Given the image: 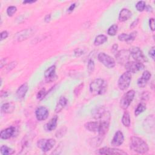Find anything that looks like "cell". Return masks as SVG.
Masks as SVG:
<instances>
[{
	"mask_svg": "<svg viewBox=\"0 0 155 155\" xmlns=\"http://www.w3.org/2000/svg\"><path fill=\"white\" fill-rule=\"evenodd\" d=\"M6 61H7V59H5V58L1 59V62H0V67H1V69L4 67V66H5L6 62Z\"/></svg>",
	"mask_w": 155,
	"mask_h": 155,
	"instance_id": "cell-47",
	"label": "cell"
},
{
	"mask_svg": "<svg viewBox=\"0 0 155 155\" xmlns=\"http://www.w3.org/2000/svg\"><path fill=\"white\" fill-rule=\"evenodd\" d=\"M15 132V128L14 127H10L4 130H3L0 133V137L2 139H9L11 138Z\"/></svg>",
	"mask_w": 155,
	"mask_h": 155,
	"instance_id": "cell-17",
	"label": "cell"
},
{
	"mask_svg": "<svg viewBox=\"0 0 155 155\" xmlns=\"http://www.w3.org/2000/svg\"><path fill=\"white\" fill-rule=\"evenodd\" d=\"M132 81V73L125 72L120 77L118 81V85L120 90H126Z\"/></svg>",
	"mask_w": 155,
	"mask_h": 155,
	"instance_id": "cell-6",
	"label": "cell"
},
{
	"mask_svg": "<svg viewBox=\"0 0 155 155\" xmlns=\"http://www.w3.org/2000/svg\"><path fill=\"white\" fill-rule=\"evenodd\" d=\"M143 128L145 132L148 133H151L154 130V116L151 114L144 121Z\"/></svg>",
	"mask_w": 155,
	"mask_h": 155,
	"instance_id": "cell-10",
	"label": "cell"
},
{
	"mask_svg": "<svg viewBox=\"0 0 155 155\" xmlns=\"http://www.w3.org/2000/svg\"><path fill=\"white\" fill-rule=\"evenodd\" d=\"M87 70L89 73H92L95 70V62L93 60L89 59L87 64Z\"/></svg>",
	"mask_w": 155,
	"mask_h": 155,
	"instance_id": "cell-32",
	"label": "cell"
},
{
	"mask_svg": "<svg viewBox=\"0 0 155 155\" xmlns=\"http://www.w3.org/2000/svg\"><path fill=\"white\" fill-rule=\"evenodd\" d=\"M49 115V112L47 107L40 106L35 110V116L38 121H42L47 119Z\"/></svg>",
	"mask_w": 155,
	"mask_h": 155,
	"instance_id": "cell-11",
	"label": "cell"
},
{
	"mask_svg": "<svg viewBox=\"0 0 155 155\" xmlns=\"http://www.w3.org/2000/svg\"><path fill=\"white\" fill-rule=\"evenodd\" d=\"M107 88L106 82L101 78L95 79L90 84V91L93 95L104 94L106 92Z\"/></svg>",
	"mask_w": 155,
	"mask_h": 155,
	"instance_id": "cell-2",
	"label": "cell"
},
{
	"mask_svg": "<svg viewBox=\"0 0 155 155\" xmlns=\"http://www.w3.org/2000/svg\"><path fill=\"white\" fill-rule=\"evenodd\" d=\"M17 64V62L16 61H13V62H10V63L9 64V65L7 66V67H6L7 70L8 72H9V71L13 70V69H14L16 67Z\"/></svg>",
	"mask_w": 155,
	"mask_h": 155,
	"instance_id": "cell-39",
	"label": "cell"
},
{
	"mask_svg": "<svg viewBox=\"0 0 155 155\" xmlns=\"http://www.w3.org/2000/svg\"><path fill=\"white\" fill-rule=\"evenodd\" d=\"M118 30V25L113 24L112 26L109 28V29L107 30V34L110 36H114L116 33H117Z\"/></svg>",
	"mask_w": 155,
	"mask_h": 155,
	"instance_id": "cell-30",
	"label": "cell"
},
{
	"mask_svg": "<svg viewBox=\"0 0 155 155\" xmlns=\"http://www.w3.org/2000/svg\"><path fill=\"white\" fill-rule=\"evenodd\" d=\"M106 112V109L104 107L98 106L92 110V115L93 118L96 120H100Z\"/></svg>",
	"mask_w": 155,
	"mask_h": 155,
	"instance_id": "cell-18",
	"label": "cell"
},
{
	"mask_svg": "<svg viewBox=\"0 0 155 155\" xmlns=\"http://www.w3.org/2000/svg\"><path fill=\"white\" fill-rule=\"evenodd\" d=\"M34 29H28L24 30L17 35V40L18 41H21L23 40H26V39L30 36H31L34 32Z\"/></svg>",
	"mask_w": 155,
	"mask_h": 155,
	"instance_id": "cell-16",
	"label": "cell"
},
{
	"mask_svg": "<svg viewBox=\"0 0 155 155\" xmlns=\"http://www.w3.org/2000/svg\"><path fill=\"white\" fill-rule=\"evenodd\" d=\"M141 99L144 101H147L149 99V93L148 92H144V93L142 94Z\"/></svg>",
	"mask_w": 155,
	"mask_h": 155,
	"instance_id": "cell-42",
	"label": "cell"
},
{
	"mask_svg": "<svg viewBox=\"0 0 155 155\" xmlns=\"http://www.w3.org/2000/svg\"><path fill=\"white\" fill-rule=\"evenodd\" d=\"M84 127L89 132L94 133L98 132L99 128V122H88L85 124Z\"/></svg>",
	"mask_w": 155,
	"mask_h": 155,
	"instance_id": "cell-22",
	"label": "cell"
},
{
	"mask_svg": "<svg viewBox=\"0 0 155 155\" xmlns=\"http://www.w3.org/2000/svg\"><path fill=\"white\" fill-rule=\"evenodd\" d=\"M36 1H33V0H32V1H24L22 2L23 4H32V3H35Z\"/></svg>",
	"mask_w": 155,
	"mask_h": 155,
	"instance_id": "cell-52",
	"label": "cell"
},
{
	"mask_svg": "<svg viewBox=\"0 0 155 155\" xmlns=\"http://www.w3.org/2000/svg\"><path fill=\"white\" fill-rule=\"evenodd\" d=\"M144 67L145 66L143 63L138 62L136 61H128L125 65V68L127 71L131 73H136L140 70H143Z\"/></svg>",
	"mask_w": 155,
	"mask_h": 155,
	"instance_id": "cell-9",
	"label": "cell"
},
{
	"mask_svg": "<svg viewBox=\"0 0 155 155\" xmlns=\"http://www.w3.org/2000/svg\"><path fill=\"white\" fill-rule=\"evenodd\" d=\"M8 96V93L7 92H3V91H1V98H3V97H7Z\"/></svg>",
	"mask_w": 155,
	"mask_h": 155,
	"instance_id": "cell-51",
	"label": "cell"
},
{
	"mask_svg": "<svg viewBox=\"0 0 155 155\" xmlns=\"http://www.w3.org/2000/svg\"><path fill=\"white\" fill-rule=\"evenodd\" d=\"M36 145L43 152H47L56 145V141L54 139H41L37 141Z\"/></svg>",
	"mask_w": 155,
	"mask_h": 155,
	"instance_id": "cell-3",
	"label": "cell"
},
{
	"mask_svg": "<svg viewBox=\"0 0 155 155\" xmlns=\"http://www.w3.org/2000/svg\"><path fill=\"white\" fill-rule=\"evenodd\" d=\"M75 7H76V4H75V3H73V4H71L70 6L69 7V8L68 9L67 12H72V11L75 9Z\"/></svg>",
	"mask_w": 155,
	"mask_h": 155,
	"instance_id": "cell-48",
	"label": "cell"
},
{
	"mask_svg": "<svg viewBox=\"0 0 155 155\" xmlns=\"http://www.w3.org/2000/svg\"><path fill=\"white\" fill-rule=\"evenodd\" d=\"M58 117L55 115L54 117L51 118L50 121H49L45 125L46 130L48 132H51L54 130L57 127V123H58Z\"/></svg>",
	"mask_w": 155,
	"mask_h": 155,
	"instance_id": "cell-20",
	"label": "cell"
},
{
	"mask_svg": "<svg viewBox=\"0 0 155 155\" xmlns=\"http://www.w3.org/2000/svg\"><path fill=\"white\" fill-rule=\"evenodd\" d=\"M29 90V85L28 83H24L22 84L17 90V97L18 99H23L25 95H26Z\"/></svg>",
	"mask_w": 155,
	"mask_h": 155,
	"instance_id": "cell-19",
	"label": "cell"
},
{
	"mask_svg": "<svg viewBox=\"0 0 155 155\" xmlns=\"http://www.w3.org/2000/svg\"><path fill=\"white\" fill-rule=\"evenodd\" d=\"M149 25L151 30L153 32L154 31V18H150L149 20Z\"/></svg>",
	"mask_w": 155,
	"mask_h": 155,
	"instance_id": "cell-41",
	"label": "cell"
},
{
	"mask_svg": "<svg viewBox=\"0 0 155 155\" xmlns=\"http://www.w3.org/2000/svg\"><path fill=\"white\" fill-rule=\"evenodd\" d=\"M124 141V136L122 132L120 130L116 132L113 136V138L112 141V145L114 147H119L121 146Z\"/></svg>",
	"mask_w": 155,
	"mask_h": 155,
	"instance_id": "cell-13",
	"label": "cell"
},
{
	"mask_svg": "<svg viewBox=\"0 0 155 155\" xmlns=\"http://www.w3.org/2000/svg\"><path fill=\"white\" fill-rule=\"evenodd\" d=\"M130 149L138 153L144 154L148 151L149 147L146 142L138 136H133L130 139Z\"/></svg>",
	"mask_w": 155,
	"mask_h": 155,
	"instance_id": "cell-1",
	"label": "cell"
},
{
	"mask_svg": "<svg viewBox=\"0 0 155 155\" xmlns=\"http://www.w3.org/2000/svg\"><path fill=\"white\" fill-rule=\"evenodd\" d=\"M132 16V13L127 9H122L119 15V20L121 22H124L130 19Z\"/></svg>",
	"mask_w": 155,
	"mask_h": 155,
	"instance_id": "cell-21",
	"label": "cell"
},
{
	"mask_svg": "<svg viewBox=\"0 0 155 155\" xmlns=\"http://www.w3.org/2000/svg\"><path fill=\"white\" fill-rule=\"evenodd\" d=\"M147 81L144 79V78L143 77H141L140 78H139L138 80V82H137V84L140 87V88H144L146 87V85L147 84Z\"/></svg>",
	"mask_w": 155,
	"mask_h": 155,
	"instance_id": "cell-35",
	"label": "cell"
},
{
	"mask_svg": "<svg viewBox=\"0 0 155 155\" xmlns=\"http://www.w3.org/2000/svg\"><path fill=\"white\" fill-rule=\"evenodd\" d=\"M9 35V33L7 31H3L1 33V41H3L4 40H5L6 38H7Z\"/></svg>",
	"mask_w": 155,
	"mask_h": 155,
	"instance_id": "cell-44",
	"label": "cell"
},
{
	"mask_svg": "<svg viewBox=\"0 0 155 155\" xmlns=\"http://www.w3.org/2000/svg\"><path fill=\"white\" fill-rule=\"evenodd\" d=\"M146 105L144 103H140V104L137 106L136 109H135V115L136 116H139L141 113H143L146 110Z\"/></svg>",
	"mask_w": 155,
	"mask_h": 155,
	"instance_id": "cell-29",
	"label": "cell"
},
{
	"mask_svg": "<svg viewBox=\"0 0 155 155\" xmlns=\"http://www.w3.org/2000/svg\"><path fill=\"white\" fill-rule=\"evenodd\" d=\"M107 41V37L104 35H99L97 36L94 41V44L96 46H98L105 43Z\"/></svg>",
	"mask_w": 155,
	"mask_h": 155,
	"instance_id": "cell-25",
	"label": "cell"
},
{
	"mask_svg": "<svg viewBox=\"0 0 155 155\" xmlns=\"http://www.w3.org/2000/svg\"><path fill=\"white\" fill-rule=\"evenodd\" d=\"M44 77L47 82H50L54 80L56 77V66H51L49 67L44 72Z\"/></svg>",
	"mask_w": 155,
	"mask_h": 155,
	"instance_id": "cell-15",
	"label": "cell"
},
{
	"mask_svg": "<svg viewBox=\"0 0 155 155\" xmlns=\"http://www.w3.org/2000/svg\"><path fill=\"white\" fill-rule=\"evenodd\" d=\"M149 56L154 60V47H152L148 52Z\"/></svg>",
	"mask_w": 155,
	"mask_h": 155,
	"instance_id": "cell-43",
	"label": "cell"
},
{
	"mask_svg": "<svg viewBox=\"0 0 155 155\" xmlns=\"http://www.w3.org/2000/svg\"><path fill=\"white\" fill-rule=\"evenodd\" d=\"M139 18H137L136 20H135L134 21H133L132 22V23L131 24V25H130V28H131V29H133V28H135L136 26V25H138V22H139Z\"/></svg>",
	"mask_w": 155,
	"mask_h": 155,
	"instance_id": "cell-45",
	"label": "cell"
},
{
	"mask_svg": "<svg viewBox=\"0 0 155 155\" xmlns=\"http://www.w3.org/2000/svg\"><path fill=\"white\" fill-rule=\"evenodd\" d=\"M84 83H81L79 85H78L74 90V94L76 96H79V95L81 94L82 90L83 89L84 87Z\"/></svg>",
	"mask_w": 155,
	"mask_h": 155,
	"instance_id": "cell-33",
	"label": "cell"
},
{
	"mask_svg": "<svg viewBox=\"0 0 155 155\" xmlns=\"http://www.w3.org/2000/svg\"><path fill=\"white\" fill-rule=\"evenodd\" d=\"M51 20V15L50 14H48L47 15L45 18H44V21L46 22H49Z\"/></svg>",
	"mask_w": 155,
	"mask_h": 155,
	"instance_id": "cell-50",
	"label": "cell"
},
{
	"mask_svg": "<svg viewBox=\"0 0 155 155\" xmlns=\"http://www.w3.org/2000/svg\"><path fill=\"white\" fill-rule=\"evenodd\" d=\"M130 57V54L129 50L122 49L117 51L115 55V58L118 63L121 65H125V64L128 62Z\"/></svg>",
	"mask_w": 155,
	"mask_h": 155,
	"instance_id": "cell-8",
	"label": "cell"
},
{
	"mask_svg": "<svg viewBox=\"0 0 155 155\" xmlns=\"http://www.w3.org/2000/svg\"><path fill=\"white\" fill-rule=\"evenodd\" d=\"M151 73L149 71H148V70H146V71H144L143 72V75H142L141 77L144 78V79H146L147 81H148L150 80V78H151Z\"/></svg>",
	"mask_w": 155,
	"mask_h": 155,
	"instance_id": "cell-38",
	"label": "cell"
},
{
	"mask_svg": "<svg viewBox=\"0 0 155 155\" xmlns=\"http://www.w3.org/2000/svg\"><path fill=\"white\" fill-rule=\"evenodd\" d=\"M103 139H104V137L98 135V137L91 139V140L90 141V144L92 146H94V147L99 146L102 143Z\"/></svg>",
	"mask_w": 155,
	"mask_h": 155,
	"instance_id": "cell-27",
	"label": "cell"
},
{
	"mask_svg": "<svg viewBox=\"0 0 155 155\" xmlns=\"http://www.w3.org/2000/svg\"><path fill=\"white\" fill-rule=\"evenodd\" d=\"M17 11V9L15 6H9L7 9V14L9 17H12L15 14Z\"/></svg>",
	"mask_w": 155,
	"mask_h": 155,
	"instance_id": "cell-34",
	"label": "cell"
},
{
	"mask_svg": "<svg viewBox=\"0 0 155 155\" xmlns=\"http://www.w3.org/2000/svg\"><path fill=\"white\" fill-rule=\"evenodd\" d=\"M66 130H67V129H66V127H62V128H60L56 133V137L58 138H61V137L63 136L64 135L66 134Z\"/></svg>",
	"mask_w": 155,
	"mask_h": 155,
	"instance_id": "cell-37",
	"label": "cell"
},
{
	"mask_svg": "<svg viewBox=\"0 0 155 155\" xmlns=\"http://www.w3.org/2000/svg\"><path fill=\"white\" fill-rule=\"evenodd\" d=\"M130 55L134 59V60L138 62H148L147 58L144 55L143 51L138 47H132L130 50Z\"/></svg>",
	"mask_w": 155,
	"mask_h": 155,
	"instance_id": "cell-4",
	"label": "cell"
},
{
	"mask_svg": "<svg viewBox=\"0 0 155 155\" xmlns=\"http://www.w3.org/2000/svg\"><path fill=\"white\" fill-rule=\"evenodd\" d=\"M137 36V32L135 31L132 32L130 34L122 33L118 36V40L121 41L126 42L128 44L132 43L135 40Z\"/></svg>",
	"mask_w": 155,
	"mask_h": 155,
	"instance_id": "cell-14",
	"label": "cell"
},
{
	"mask_svg": "<svg viewBox=\"0 0 155 155\" xmlns=\"http://www.w3.org/2000/svg\"><path fill=\"white\" fill-rule=\"evenodd\" d=\"M67 99L65 96H61L59 99V101H58L57 104L55 108V112L56 113H59L61 112V110L65 107L67 104Z\"/></svg>",
	"mask_w": 155,
	"mask_h": 155,
	"instance_id": "cell-24",
	"label": "cell"
},
{
	"mask_svg": "<svg viewBox=\"0 0 155 155\" xmlns=\"http://www.w3.org/2000/svg\"><path fill=\"white\" fill-rule=\"evenodd\" d=\"M74 53L76 56H80L83 54V50L80 48H77L74 50Z\"/></svg>",
	"mask_w": 155,
	"mask_h": 155,
	"instance_id": "cell-40",
	"label": "cell"
},
{
	"mask_svg": "<svg viewBox=\"0 0 155 155\" xmlns=\"http://www.w3.org/2000/svg\"><path fill=\"white\" fill-rule=\"evenodd\" d=\"M145 10L147 11V12H153V8H152V7L151 6H150V5H146V8H145Z\"/></svg>",
	"mask_w": 155,
	"mask_h": 155,
	"instance_id": "cell-49",
	"label": "cell"
},
{
	"mask_svg": "<svg viewBox=\"0 0 155 155\" xmlns=\"http://www.w3.org/2000/svg\"><path fill=\"white\" fill-rule=\"evenodd\" d=\"M118 45L117 44H114L113 47H112V52L114 54H116V53H117V50H118Z\"/></svg>",
	"mask_w": 155,
	"mask_h": 155,
	"instance_id": "cell-46",
	"label": "cell"
},
{
	"mask_svg": "<svg viewBox=\"0 0 155 155\" xmlns=\"http://www.w3.org/2000/svg\"><path fill=\"white\" fill-rule=\"evenodd\" d=\"M98 59L100 62L108 69H113L116 65L115 60L112 56L105 53L99 54Z\"/></svg>",
	"mask_w": 155,
	"mask_h": 155,
	"instance_id": "cell-7",
	"label": "cell"
},
{
	"mask_svg": "<svg viewBox=\"0 0 155 155\" xmlns=\"http://www.w3.org/2000/svg\"><path fill=\"white\" fill-rule=\"evenodd\" d=\"M99 153L101 154H127V153L124 150L114 148L103 147L99 150Z\"/></svg>",
	"mask_w": 155,
	"mask_h": 155,
	"instance_id": "cell-12",
	"label": "cell"
},
{
	"mask_svg": "<svg viewBox=\"0 0 155 155\" xmlns=\"http://www.w3.org/2000/svg\"><path fill=\"white\" fill-rule=\"evenodd\" d=\"M122 124L127 127H129L131 124V120H130V116L128 112H125L123 114L122 118Z\"/></svg>",
	"mask_w": 155,
	"mask_h": 155,
	"instance_id": "cell-26",
	"label": "cell"
},
{
	"mask_svg": "<svg viewBox=\"0 0 155 155\" xmlns=\"http://www.w3.org/2000/svg\"><path fill=\"white\" fill-rule=\"evenodd\" d=\"M46 94H47V92L46 91V90L44 88H43L38 92L36 95V98L39 100H42L45 97Z\"/></svg>",
	"mask_w": 155,
	"mask_h": 155,
	"instance_id": "cell-36",
	"label": "cell"
},
{
	"mask_svg": "<svg viewBox=\"0 0 155 155\" xmlns=\"http://www.w3.org/2000/svg\"><path fill=\"white\" fill-rule=\"evenodd\" d=\"M146 4L144 1H138L135 7H136V10L138 11V12H143L144 10H145V8H146Z\"/></svg>",
	"mask_w": 155,
	"mask_h": 155,
	"instance_id": "cell-31",
	"label": "cell"
},
{
	"mask_svg": "<svg viewBox=\"0 0 155 155\" xmlns=\"http://www.w3.org/2000/svg\"><path fill=\"white\" fill-rule=\"evenodd\" d=\"M15 109V104L13 102H7L3 104L1 107V111L4 113H11L14 111Z\"/></svg>",
	"mask_w": 155,
	"mask_h": 155,
	"instance_id": "cell-23",
	"label": "cell"
},
{
	"mask_svg": "<svg viewBox=\"0 0 155 155\" xmlns=\"http://www.w3.org/2000/svg\"><path fill=\"white\" fill-rule=\"evenodd\" d=\"M0 152L3 155H9L14 154L15 153V150L6 145H3L0 148Z\"/></svg>",
	"mask_w": 155,
	"mask_h": 155,
	"instance_id": "cell-28",
	"label": "cell"
},
{
	"mask_svg": "<svg viewBox=\"0 0 155 155\" xmlns=\"http://www.w3.org/2000/svg\"><path fill=\"white\" fill-rule=\"evenodd\" d=\"M135 95V92L133 90H130L125 93L120 101V106L124 110H127L130 106Z\"/></svg>",
	"mask_w": 155,
	"mask_h": 155,
	"instance_id": "cell-5",
	"label": "cell"
}]
</instances>
